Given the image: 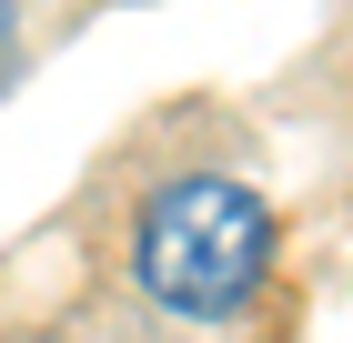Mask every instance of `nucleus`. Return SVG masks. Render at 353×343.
Here are the masks:
<instances>
[{
	"instance_id": "1",
	"label": "nucleus",
	"mask_w": 353,
	"mask_h": 343,
	"mask_svg": "<svg viewBox=\"0 0 353 343\" xmlns=\"http://www.w3.org/2000/svg\"><path fill=\"white\" fill-rule=\"evenodd\" d=\"M263 263H272V212L243 182H212V172L152 192V212H141V233H132L141 293L162 313H182V323L243 313L252 293H263Z\"/></svg>"
},
{
	"instance_id": "2",
	"label": "nucleus",
	"mask_w": 353,
	"mask_h": 343,
	"mask_svg": "<svg viewBox=\"0 0 353 343\" xmlns=\"http://www.w3.org/2000/svg\"><path fill=\"white\" fill-rule=\"evenodd\" d=\"M10 71H21V21H10V0H0V91H10Z\"/></svg>"
}]
</instances>
